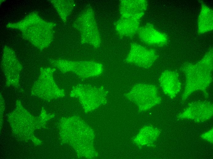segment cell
<instances>
[{
  "mask_svg": "<svg viewBox=\"0 0 213 159\" xmlns=\"http://www.w3.org/2000/svg\"><path fill=\"white\" fill-rule=\"evenodd\" d=\"M52 63L62 72H72L82 79L98 76L103 70L102 64L92 61L60 60L54 61Z\"/></svg>",
  "mask_w": 213,
  "mask_h": 159,
  "instance_id": "cell-3",
  "label": "cell"
},
{
  "mask_svg": "<svg viewBox=\"0 0 213 159\" xmlns=\"http://www.w3.org/2000/svg\"><path fill=\"white\" fill-rule=\"evenodd\" d=\"M159 82L164 92L171 99L174 98L181 90V83L176 72L165 71L161 74Z\"/></svg>",
  "mask_w": 213,
  "mask_h": 159,
  "instance_id": "cell-8",
  "label": "cell"
},
{
  "mask_svg": "<svg viewBox=\"0 0 213 159\" xmlns=\"http://www.w3.org/2000/svg\"><path fill=\"white\" fill-rule=\"evenodd\" d=\"M148 5V2L145 0H121L119 8L120 17L140 20Z\"/></svg>",
  "mask_w": 213,
  "mask_h": 159,
  "instance_id": "cell-7",
  "label": "cell"
},
{
  "mask_svg": "<svg viewBox=\"0 0 213 159\" xmlns=\"http://www.w3.org/2000/svg\"><path fill=\"white\" fill-rule=\"evenodd\" d=\"M57 1L58 3L55 4V6L63 20H66L74 7V2L73 0Z\"/></svg>",
  "mask_w": 213,
  "mask_h": 159,
  "instance_id": "cell-13",
  "label": "cell"
},
{
  "mask_svg": "<svg viewBox=\"0 0 213 159\" xmlns=\"http://www.w3.org/2000/svg\"><path fill=\"white\" fill-rule=\"evenodd\" d=\"M73 26L79 32L82 43L96 48L100 46L101 38L92 8L88 7L83 11L75 21Z\"/></svg>",
  "mask_w": 213,
  "mask_h": 159,
  "instance_id": "cell-2",
  "label": "cell"
},
{
  "mask_svg": "<svg viewBox=\"0 0 213 159\" xmlns=\"http://www.w3.org/2000/svg\"><path fill=\"white\" fill-rule=\"evenodd\" d=\"M201 138L210 143H213V129L211 128L200 135Z\"/></svg>",
  "mask_w": 213,
  "mask_h": 159,
  "instance_id": "cell-14",
  "label": "cell"
},
{
  "mask_svg": "<svg viewBox=\"0 0 213 159\" xmlns=\"http://www.w3.org/2000/svg\"><path fill=\"white\" fill-rule=\"evenodd\" d=\"M158 57L155 50L133 43L126 60L128 63L148 68L151 66Z\"/></svg>",
  "mask_w": 213,
  "mask_h": 159,
  "instance_id": "cell-5",
  "label": "cell"
},
{
  "mask_svg": "<svg viewBox=\"0 0 213 159\" xmlns=\"http://www.w3.org/2000/svg\"><path fill=\"white\" fill-rule=\"evenodd\" d=\"M138 88L141 94L140 104L144 110H147L159 103L161 99L158 94L157 88L148 84H140Z\"/></svg>",
  "mask_w": 213,
  "mask_h": 159,
  "instance_id": "cell-10",
  "label": "cell"
},
{
  "mask_svg": "<svg viewBox=\"0 0 213 159\" xmlns=\"http://www.w3.org/2000/svg\"><path fill=\"white\" fill-rule=\"evenodd\" d=\"M212 10L202 3L197 20L198 32L199 34L211 31L213 28Z\"/></svg>",
  "mask_w": 213,
  "mask_h": 159,
  "instance_id": "cell-12",
  "label": "cell"
},
{
  "mask_svg": "<svg viewBox=\"0 0 213 159\" xmlns=\"http://www.w3.org/2000/svg\"><path fill=\"white\" fill-rule=\"evenodd\" d=\"M213 49L211 48L200 60L196 63H187L181 68L185 78V88L181 98L184 102L194 92L200 91L205 97L207 89L212 81Z\"/></svg>",
  "mask_w": 213,
  "mask_h": 159,
  "instance_id": "cell-1",
  "label": "cell"
},
{
  "mask_svg": "<svg viewBox=\"0 0 213 159\" xmlns=\"http://www.w3.org/2000/svg\"><path fill=\"white\" fill-rule=\"evenodd\" d=\"M140 20L121 17L116 22L115 29L118 35L123 37H130L137 33Z\"/></svg>",
  "mask_w": 213,
  "mask_h": 159,
  "instance_id": "cell-11",
  "label": "cell"
},
{
  "mask_svg": "<svg viewBox=\"0 0 213 159\" xmlns=\"http://www.w3.org/2000/svg\"><path fill=\"white\" fill-rule=\"evenodd\" d=\"M103 88H97L88 84H79L76 86L72 91L75 95L78 96L84 107L89 106L93 107V104L95 103L93 100L99 99L100 93L103 91Z\"/></svg>",
  "mask_w": 213,
  "mask_h": 159,
  "instance_id": "cell-9",
  "label": "cell"
},
{
  "mask_svg": "<svg viewBox=\"0 0 213 159\" xmlns=\"http://www.w3.org/2000/svg\"><path fill=\"white\" fill-rule=\"evenodd\" d=\"M213 114V107L211 102L207 101H198L189 103L177 116V118L202 122L211 118Z\"/></svg>",
  "mask_w": 213,
  "mask_h": 159,
  "instance_id": "cell-4",
  "label": "cell"
},
{
  "mask_svg": "<svg viewBox=\"0 0 213 159\" xmlns=\"http://www.w3.org/2000/svg\"><path fill=\"white\" fill-rule=\"evenodd\" d=\"M137 34L140 40L149 46H162L166 45L168 40L166 33L149 23L140 26Z\"/></svg>",
  "mask_w": 213,
  "mask_h": 159,
  "instance_id": "cell-6",
  "label": "cell"
}]
</instances>
